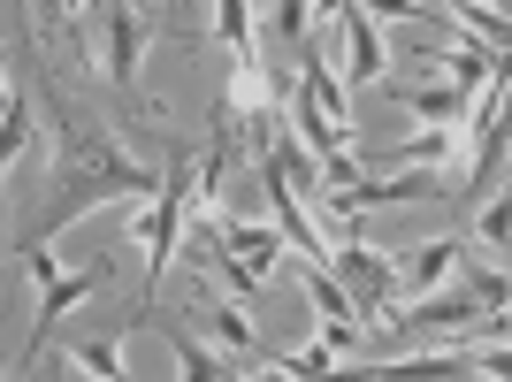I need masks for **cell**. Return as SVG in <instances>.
Here are the masks:
<instances>
[{"label":"cell","instance_id":"17","mask_svg":"<svg viewBox=\"0 0 512 382\" xmlns=\"http://www.w3.org/2000/svg\"><path fill=\"white\" fill-rule=\"evenodd\" d=\"M253 8H276V0H253Z\"/></svg>","mask_w":512,"mask_h":382},{"label":"cell","instance_id":"7","mask_svg":"<svg viewBox=\"0 0 512 382\" xmlns=\"http://www.w3.org/2000/svg\"><path fill=\"white\" fill-rule=\"evenodd\" d=\"M390 77V23H375L352 0L344 8V85H383Z\"/></svg>","mask_w":512,"mask_h":382},{"label":"cell","instance_id":"14","mask_svg":"<svg viewBox=\"0 0 512 382\" xmlns=\"http://www.w3.org/2000/svg\"><path fill=\"white\" fill-rule=\"evenodd\" d=\"M375 23H390V31H421V23H451L436 0H360Z\"/></svg>","mask_w":512,"mask_h":382},{"label":"cell","instance_id":"12","mask_svg":"<svg viewBox=\"0 0 512 382\" xmlns=\"http://www.w3.org/2000/svg\"><path fill=\"white\" fill-rule=\"evenodd\" d=\"M23 146H31V100H23V69H8L0 77V161L16 169Z\"/></svg>","mask_w":512,"mask_h":382},{"label":"cell","instance_id":"9","mask_svg":"<svg viewBox=\"0 0 512 382\" xmlns=\"http://www.w3.org/2000/svg\"><path fill=\"white\" fill-rule=\"evenodd\" d=\"M474 260L467 237H436V245H421V253L406 260V276H398V298H428V291H444L459 268Z\"/></svg>","mask_w":512,"mask_h":382},{"label":"cell","instance_id":"6","mask_svg":"<svg viewBox=\"0 0 512 382\" xmlns=\"http://www.w3.org/2000/svg\"><path fill=\"white\" fill-rule=\"evenodd\" d=\"M115 276V260H85V268H62V276L39 291V306H31V344H23V360H39V344H46V329L69 314V306H85L100 283Z\"/></svg>","mask_w":512,"mask_h":382},{"label":"cell","instance_id":"2","mask_svg":"<svg viewBox=\"0 0 512 382\" xmlns=\"http://www.w3.org/2000/svg\"><path fill=\"white\" fill-rule=\"evenodd\" d=\"M192 191H199V153H169V184L153 191V199H138V214H130V245L146 253V291L169 276V260L184 253Z\"/></svg>","mask_w":512,"mask_h":382},{"label":"cell","instance_id":"4","mask_svg":"<svg viewBox=\"0 0 512 382\" xmlns=\"http://www.w3.org/2000/svg\"><path fill=\"white\" fill-rule=\"evenodd\" d=\"M329 268L344 276V291L360 298V321H390V314H398V276H406V268H390V260L375 253L360 230H344V237H337Z\"/></svg>","mask_w":512,"mask_h":382},{"label":"cell","instance_id":"5","mask_svg":"<svg viewBox=\"0 0 512 382\" xmlns=\"http://www.w3.org/2000/svg\"><path fill=\"white\" fill-rule=\"evenodd\" d=\"M192 314H199V337L207 344H222L230 360H245V375H260V329H253V314H245V298H214V276H199V291H192Z\"/></svg>","mask_w":512,"mask_h":382},{"label":"cell","instance_id":"11","mask_svg":"<svg viewBox=\"0 0 512 382\" xmlns=\"http://www.w3.org/2000/svg\"><path fill=\"white\" fill-rule=\"evenodd\" d=\"M398 107L413 123H467L474 115V92L451 85V77H428V85H398Z\"/></svg>","mask_w":512,"mask_h":382},{"label":"cell","instance_id":"1","mask_svg":"<svg viewBox=\"0 0 512 382\" xmlns=\"http://www.w3.org/2000/svg\"><path fill=\"white\" fill-rule=\"evenodd\" d=\"M54 115H62V146H54V191H46V207L23 222V237H54L69 230V222H85V214H100L107 199H153V191L169 184V169L153 176V161L130 138H115V130L100 123V115H77V107L54 100Z\"/></svg>","mask_w":512,"mask_h":382},{"label":"cell","instance_id":"15","mask_svg":"<svg viewBox=\"0 0 512 382\" xmlns=\"http://www.w3.org/2000/svg\"><path fill=\"white\" fill-rule=\"evenodd\" d=\"M474 245H490V253H512V176H505V191H497L490 207L474 214Z\"/></svg>","mask_w":512,"mask_h":382},{"label":"cell","instance_id":"16","mask_svg":"<svg viewBox=\"0 0 512 382\" xmlns=\"http://www.w3.org/2000/svg\"><path fill=\"white\" fill-rule=\"evenodd\" d=\"M77 8H92V0H46V16H77Z\"/></svg>","mask_w":512,"mask_h":382},{"label":"cell","instance_id":"8","mask_svg":"<svg viewBox=\"0 0 512 382\" xmlns=\"http://www.w3.org/2000/svg\"><path fill=\"white\" fill-rule=\"evenodd\" d=\"M138 321H153L161 337H169V352H176V367H184V382H214V375H245V360H230L222 344H207V337H192L176 314H138Z\"/></svg>","mask_w":512,"mask_h":382},{"label":"cell","instance_id":"13","mask_svg":"<svg viewBox=\"0 0 512 382\" xmlns=\"http://www.w3.org/2000/svg\"><path fill=\"white\" fill-rule=\"evenodd\" d=\"M62 375H100V382H115V375H130V360H123V337H100V344H77V352H62Z\"/></svg>","mask_w":512,"mask_h":382},{"label":"cell","instance_id":"10","mask_svg":"<svg viewBox=\"0 0 512 382\" xmlns=\"http://www.w3.org/2000/svg\"><path fill=\"white\" fill-rule=\"evenodd\" d=\"M222 245H230L237 260H245V268H253V276H276L283 268V253H291V237H283V222L276 214H268V222H222Z\"/></svg>","mask_w":512,"mask_h":382},{"label":"cell","instance_id":"3","mask_svg":"<svg viewBox=\"0 0 512 382\" xmlns=\"http://www.w3.org/2000/svg\"><path fill=\"white\" fill-rule=\"evenodd\" d=\"M77 54H85V69H100L123 100H138V77H146V54H153V23L138 16L130 0H100V39H85Z\"/></svg>","mask_w":512,"mask_h":382}]
</instances>
